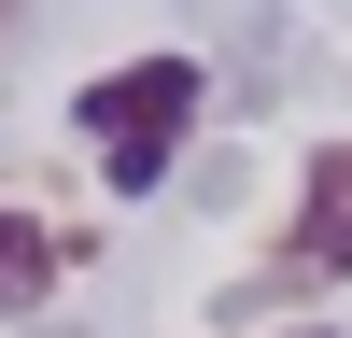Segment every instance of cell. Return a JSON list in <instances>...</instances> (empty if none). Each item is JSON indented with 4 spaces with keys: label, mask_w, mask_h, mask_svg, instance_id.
I'll return each instance as SVG.
<instances>
[{
    "label": "cell",
    "mask_w": 352,
    "mask_h": 338,
    "mask_svg": "<svg viewBox=\"0 0 352 338\" xmlns=\"http://www.w3.org/2000/svg\"><path fill=\"white\" fill-rule=\"evenodd\" d=\"M197 127V56H141V71H99L85 84V155H99L113 197H155L169 155Z\"/></svg>",
    "instance_id": "6da1fadb"
},
{
    "label": "cell",
    "mask_w": 352,
    "mask_h": 338,
    "mask_svg": "<svg viewBox=\"0 0 352 338\" xmlns=\"http://www.w3.org/2000/svg\"><path fill=\"white\" fill-rule=\"evenodd\" d=\"M268 282H352V141H324L296 183V225H282Z\"/></svg>",
    "instance_id": "7a4b0ae2"
},
{
    "label": "cell",
    "mask_w": 352,
    "mask_h": 338,
    "mask_svg": "<svg viewBox=\"0 0 352 338\" xmlns=\"http://www.w3.org/2000/svg\"><path fill=\"white\" fill-rule=\"evenodd\" d=\"M43 296H56V225L0 212V310H43Z\"/></svg>",
    "instance_id": "3957f363"
},
{
    "label": "cell",
    "mask_w": 352,
    "mask_h": 338,
    "mask_svg": "<svg viewBox=\"0 0 352 338\" xmlns=\"http://www.w3.org/2000/svg\"><path fill=\"white\" fill-rule=\"evenodd\" d=\"M296 338H324V324H296Z\"/></svg>",
    "instance_id": "277c9868"
}]
</instances>
